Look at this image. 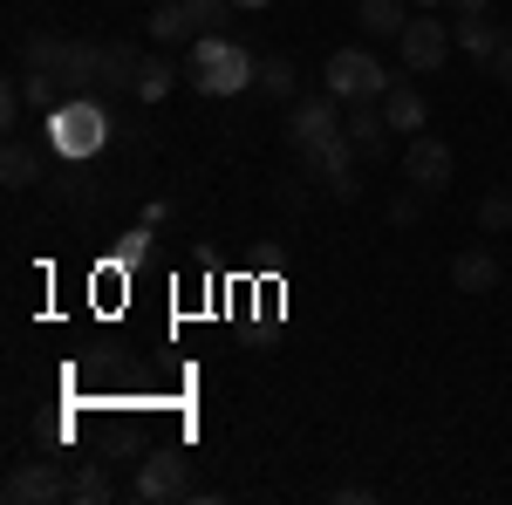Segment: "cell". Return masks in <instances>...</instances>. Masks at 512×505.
I'll return each instance as SVG.
<instances>
[{"label": "cell", "instance_id": "cell-15", "mask_svg": "<svg viewBox=\"0 0 512 505\" xmlns=\"http://www.w3.org/2000/svg\"><path fill=\"white\" fill-rule=\"evenodd\" d=\"M355 21H362V35H369V41H396L403 28H410L403 0H362V7H355Z\"/></svg>", "mask_w": 512, "mask_h": 505}, {"label": "cell", "instance_id": "cell-3", "mask_svg": "<svg viewBox=\"0 0 512 505\" xmlns=\"http://www.w3.org/2000/svg\"><path fill=\"white\" fill-rule=\"evenodd\" d=\"M335 130H342V96H335V89L294 96V103H287V144H294V151H315V144H328Z\"/></svg>", "mask_w": 512, "mask_h": 505}, {"label": "cell", "instance_id": "cell-23", "mask_svg": "<svg viewBox=\"0 0 512 505\" xmlns=\"http://www.w3.org/2000/svg\"><path fill=\"white\" fill-rule=\"evenodd\" d=\"M410 219H417V185H410V192L390 205V226H410Z\"/></svg>", "mask_w": 512, "mask_h": 505}, {"label": "cell", "instance_id": "cell-5", "mask_svg": "<svg viewBox=\"0 0 512 505\" xmlns=\"http://www.w3.org/2000/svg\"><path fill=\"white\" fill-rule=\"evenodd\" d=\"M396 48H403V69H410V76H437V62L451 55V28L431 21V14L417 7V14H410V28L396 35Z\"/></svg>", "mask_w": 512, "mask_h": 505}, {"label": "cell", "instance_id": "cell-2", "mask_svg": "<svg viewBox=\"0 0 512 505\" xmlns=\"http://www.w3.org/2000/svg\"><path fill=\"white\" fill-rule=\"evenodd\" d=\"M321 76H328V89H335L342 103H383V96L396 89L390 69H383V62H376L369 48H335Z\"/></svg>", "mask_w": 512, "mask_h": 505}, {"label": "cell", "instance_id": "cell-28", "mask_svg": "<svg viewBox=\"0 0 512 505\" xmlns=\"http://www.w3.org/2000/svg\"><path fill=\"white\" fill-rule=\"evenodd\" d=\"M233 7H274V0H233Z\"/></svg>", "mask_w": 512, "mask_h": 505}, {"label": "cell", "instance_id": "cell-12", "mask_svg": "<svg viewBox=\"0 0 512 505\" xmlns=\"http://www.w3.org/2000/svg\"><path fill=\"white\" fill-rule=\"evenodd\" d=\"M144 76V55L130 41H103V69H96V89H137Z\"/></svg>", "mask_w": 512, "mask_h": 505}, {"label": "cell", "instance_id": "cell-9", "mask_svg": "<svg viewBox=\"0 0 512 505\" xmlns=\"http://www.w3.org/2000/svg\"><path fill=\"white\" fill-rule=\"evenodd\" d=\"M0 499H7V505H55V499H69V478L48 465V458H35V465H14V471H7Z\"/></svg>", "mask_w": 512, "mask_h": 505}, {"label": "cell", "instance_id": "cell-21", "mask_svg": "<svg viewBox=\"0 0 512 505\" xmlns=\"http://www.w3.org/2000/svg\"><path fill=\"white\" fill-rule=\"evenodd\" d=\"M478 226H485V233H506V226H512V192L478 198Z\"/></svg>", "mask_w": 512, "mask_h": 505}, {"label": "cell", "instance_id": "cell-7", "mask_svg": "<svg viewBox=\"0 0 512 505\" xmlns=\"http://www.w3.org/2000/svg\"><path fill=\"white\" fill-rule=\"evenodd\" d=\"M355 157H362V151L349 144V130H335L328 144L301 151V164H308V171H321V185H328L335 198H355V192H362V185H355Z\"/></svg>", "mask_w": 512, "mask_h": 505}, {"label": "cell", "instance_id": "cell-4", "mask_svg": "<svg viewBox=\"0 0 512 505\" xmlns=\"http://www.w3.org/2000/svg\"><path fill=\"white\" fill-rule=\"evenodd\" d=\"M226 7H233V0H164L158 14H151V41H198V35H212V28L226 21Z\"/></svg>", "mask_w": 512, "mask_h": 505}, {"label": "cell", "instance_id": "cell-10", "mask_svg": "<svg viewBox=\"0 0 512 505\" xmlns=\"http://www.w3.org/2000/svg\"><path fill=\"white\" fill-rule=\"evenodd\" d=\"M342 130H349V144L369 164L390 151V117H383V103H349V117H342Z\"/></svg>", "mask_w": 512, "mask_h": 505}, {"label": "cell", "instance_id": "cell-19", "mask_svg": "<svg viewBox=\"0 0 512 505\" xmlns=\"http://www.w3.org/2000/svg\"><path fill=\"white\" fill-rule=\"evenodd\" d=\"M0 178H7L14 192H21V185H35V178H41V157L28 151V144H7V157H0Z\"/></svg>", "mask_w": 512, "mask_h": 505}, {"label": "cell", "instance_id": "cell-22", "mask_svg": "<svg viewBox=\"0 0 512 505\" xmlns=\"http://www.w3.org/2000/svg\"><path fill=\"white\" fill-rule=\"evenodd\" d=\"M171 76H178L171 62H144V76H137V96H144V103H158L164 89H171Z\"/></svg>", "mask_w": 512, "mask_h": 505}, {"label": "cell", "instance_id": "cell-11", "mask_svg": "<svg viewBox=\"0 0 512 505\" xmlns=\"http://www.w3.org/2000/svg\"><path fill=\"white\" fill-rule=\"evenodd\" d=\"M55 130H62L55 144H62L69 157H82V151H96V144H103V130H110V123H103V110H96V103H69V110L55 117Z\"/></svg>", "mask_w": 512, "mask_h": 505}, {"label": "cell", "instance_id": "cell-24", "mask_svg": "<svg viewBox=\"0 0 512 505\" xmlns=\"http://www.w3.org/2000/svg\"><path fill=\"white\" fill-rule=\"evenodd\" d=\"M21 117V82H7V89H0V123H14Z\"/></svg>", "mask_w": 512, "mask_h": 505}, {"label": "cell", "instance_id": "cell-16", "mask_svg": "<svg viewBox=\"0 0 512 505\" xmlns=\"http://www.w3.org/2000/svg\"><path fill=\"white\" fill-rule=\"evenodd\" d=\"M383 117H390V130H424V117H431V103H424V89H410V82H396L390 96H383Z\"/></svg>", "mask_w": 512, "mask_h": 505}, {"label": "cell", "instance_id": "cell-14", "mask_svg": "<svg viewBox=\"0 0 512 505\" xmlns=\"http://www.w3.org/2000/svg\"><path fill=\"white\" fill-rule=\"evenodd\" d=\"M451 287H458V294H492V287H499V260H492V253H458V260H451Z\"/></svg>", "mask_w": 512, "mask_h": 505}, {"label": "cell", "instance_id": "cell-27", "mask_svg": "<svg viewBox=\"0 0 512 505\" xmlns=\"http://www.w3.org/2000/svg\"><path fill=\"white\" fill-rule=\"evenodd\" d=\"M417 7H424V14H431V7H451V0H417Z\"/></svg>", "mask_w": 512, "mask_h": 505}, {"label": "cell", "instance_id": "cell-18", "mask_svg": "<svg viewBox=\"0 0 512 505\" xmlns=\"http://www.w3.org/2000/svg\"><path fill=\"white\" fill-rule=\"evenodd\" d=\"M21 55H28V76H35V82H62L69 41H62V35H28V48H21Z\"/></svg>", "mask_w": 512, "mask_h": 505}, {"label": "cell", "instance_id": "cell-25", "mask_svg": "<svg viewBox=\"0 0 512 505\" xmlns=\"http://www.w3.org/2000/svg\"><path fill=\"white\" fill-rule=\"evenodd\" d=\"M492 76H499V82H506V89H512V41H506V48H499V55H492Z\"/></svg>", "mask_w": 512, "mask_h": 505}, {"label": "cell", "instance_id": "cell-20", "mask_svg": "<svg viewBox=\"0 0 512 505\" xmlns=\"http://www.w3.org/2000/svg\"><path fill=\"white\" fill-rule=\"evenodd\" d=\"M69 499H76V505H103V499H110V471H103V465H82L76 478H69Z\"/></svg>", "mask_w": 512, "mask_h": 505}, {"label": "cell", "instance_id": "cell-8", "mask_svg": "<svg viewBox=\"0 0 512 505\" xmlns=\"http://www.w3.org/2000/svg\"><path fill=\"white\" fill-rule=\"evenodd\" d=\"M403 178H410L424 198H437L444 185H451V144H437V137L417 130V137L403 144Z\"/></svg>", "mask_w": 512, "mask_h": 505}, {"label": "cell", "instance_id": "cell-1", "mask_svg": "<svg viewBox=\"0 0 512 505\" xmlns=\"http://www.w3.org/2000/svg\"><path fill=\"white\" fill-rule=\"evenodd\" d=\"M253 69H260V62H253L239 41H226L219 28H212V35L192 41V69H185V76H192L198 96H239V89L253 82Z\"/></svg>", "mask_w": 512, "mask_h": 505}, {"label": "cell", "instance_id": "cell-26", "mask_svg": "<svg viewBox=\"0 0 512 505\" xmlns=\"http://www.w3.org/2000/svg\"><path fill=\"white\" fill-rule=\"evenodd\" d=\"M451 7H458V14H485L492 0H451Z\"/></svg>", "mask_w": 512, "mask_h": 505}, {"label": "cell", "instance_id": "cell-17", "mask_svg": "<svg viewBox=\"0 0 512 505\" xmlns=\"http://www.w3.org/2000/svg\"><path fill=\"white\" fill-rule=\"evenodd\" d=\"M253 82H260V96H274V103H294V96H301V69H294L287 55H260Z\"/></svg>", "mask_w": 512, "mask_h": 505}, {"label": "cell", "instance_id": "cell-13", "mask_svg": "<svg viewBox=\"0 0 512 505\" xmlns=\"http://www.w3.org/2000/svg\"><path fill=\"white\" fill-rule=\"evenodd\" d=\"M451 41H458V48H465L472 62H492V55L506 48V35H499V28H492L485 14H458V21H451Z\"/></svg>", "mask_w": 512, "mask_h": 505}, {"label": "cell", "instance_id": "cell-6", "mask_svg": "<svg viewBox=\"0 0 512 505\" xmlns=\"http://www.w3.org/2000/svg\"><path fill=\"white\" fill-rule=\"evenodd\" d=\"M137 499L144 505H171V499H192V471L178 451H151L144 465H137Z\"/></svg>", "mask_w": 512, "mask_h": 505}]
</instances>
